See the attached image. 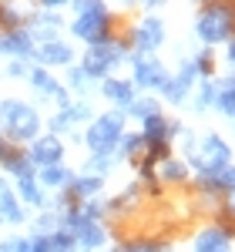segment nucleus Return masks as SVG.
Returning <instances> with one entry per match:
<instances>
[{"label":"nucleus","mask_w":235,"mask_h":252,"mask_svg":"<svg viewBox=\"0 0 235 252\" xmlns=\"http://www.w3.org/2000/svg\"><path fill=\"white\" fill-rule=\"evenodd\" d=\"M118 61H121V51H118V47H111V44H94V47L88 51L84 71L94 78V74H104L108 67H115Z\"/></svg>","instance_id":"5"},{"label":"nucleus","mask_w":235,"mask_h":252,"mask_svg":"<svg viewBox=\"0 0 235 252\" xmlns=\"http://www.w3.org/2000/svg\"><path fill=\"white\" fill-rule=\"evenodd\" d=\"M151 161H165L168 158V141H158V145H151Z\"/></svg>","instance_id":"23"},{"label":"nucleus","mask_w":235,"mask_h":252,"mask_svg":"<svg viewBox=\"0 0 235 252\" xmlns=\"http://www.w3.org/2000/svg\"><path fill=\"white\" fill-rule=\"evenodd\" d=\"M135 81L141 84V88H165V84H168L165 67L155 64V61H141V64H138V71H135Z\"/></svg>","instance_id":"6"},{"label":"nucleus","mask_w":235,"mask_h":252,"mask_svg":"<svg viewBox=\"0 0 235 252\" xmlns=\"http://www.w3.org/2000/svg\"><path fill=\"white\" fill-rule=\"evenodd\" d=\"M165 91H168V97H185V91H188V88H185V84H181V81H168V84H165Z\"/></svg>","instance_id":"22"},{"label":"nucleus","mask_w":235,"mask_h":252,"mask_svg":"<svg viewBox=\"0 0 235 252\" xmlns=\"http://www.w3.org/2000/svg\"><path fill=\"white\" fill-rule=\"evenodd\" d=\"M101 242H104V229L91 225V222H84V225H81V246L94 249V246H101Z\"/></svg>","instance_id":"14"},{"label":"nucleus","mask_w":235,"mask_h":252,"mask_svg":"<svg viewBox=\"0 0 235 252\" xmlns=\"http://www.w3.org/2000/svg\"><path fill=\"white\" fill-rule=\"evenodd\" d=\"M229 61L235 64V40H232V47H229Z\"/></svg>","instance_id":"32"},{"label":"nucleus","mask_w":235,"mask_h":252,"mask_svg":"<svg viewBox=\"0 0 235 252\" xmlns=\"http://www.w3.org/2000/svg\"><path fill=\"white\" fill-rule=\"evenodd\" d=\"M0 252H30V246H27V239H14V242H7Z\"/></svg>","instance_id":"24"},{"label":"nucleus","mask_w":235,"mask_h":252,"mask_svg":"<svg viewBox=\"0 0 235 252\" xmlns=\"http://www.w3.org/2000/svg\"><path fill=\"white\" fill-rule=\"evenodd\" d=\"M232 10H225V7H208L202 20H198V34L208 40V44H215V40L229 37V31H232Z\"/></svg>","instance_id":"3"},{"label":"nucleus","mask_w":235,"mask_h":252,"mask_svg":"<svg viewBox=\"0 0 235 252\" xmlns=\"http://www.w3.org/2000/svg\"><path fill=\"white\" fill-rule=\"evenodd\" d=\"M131 111H135V115H145V118H151V115H158L155 108H151V101H138L135 108H131Z\"/></svg>","instance_id":"26"},{"label":"nucleus","mask_w":235,"mask_h":252,"mask_svg":"<svg viewBox=\"0 0 235 252\" xmlns=\"http://www.w3.org/2000/svg\"><path fill=\"white\" fill-rule=\"evenodd\" d=\"M138 145H141V138H124V141H121V148H124V152H135Z\"/></svg>","instance_id":"30"},{"label":"nucleus","mask_w":235,"mask_h":252,"mask_svg":"<svg viewBox=\"0 0 235 252\" xmlns=\"http://www.w3.org/2000/svg\"><path fill=\"white\" fill-rule=\"evenodd\" d=\"M7 195L10 192H7V185H3V178H0V198H7Z\"/></svg>","instance_id":"31"},{"label":"nucleus","mask_w":235,"mask_h":252,"mask_svg":"<svg viewBox=\"0 0 235 252\" xmlns=\"http://www.w3.org/2000/svg\"><path fill=\"white\" fill-rule=\"evenodd\" d=\"M71 249H74V239L71 235H64V232L51 235V252H71Z\"/></svg>","instance_id":"18"},{"label":"nucleus","mask_w":235,"mask_h":252,"mask_svg":"<svg viewBox=\"0 0 235 252\" xmlns=\"http://www.w3.org/2000/svg\"><path fill=\"white\" fill-rule=\"evenodd\" d=\"M98 178H81V182H74V195H91V192H98Z\"/></svg>","instance_id":"20"},{"label":"nucleus","mask_w":235,"mask_h":252,"mask_svg":"<svg viewBox=\"0 0 235 252\" xmlns=\"http://www.w3.org/2000/svg\"><path fill=\"white\" fill-rule=\"evenodd\" d=\"M34 84H37V91H44V94H51V97H58L60 104L67 101V97H64V91L54 84V78H51V74H44V71H34Z\"/></svg>","instance_id":"13"},{"label":"nucleus","mask_w":235,"mask_h":252,"mask_svg":"<svg viewBox=\"0 0 235 252\" xmlns=\"http://www.w3.org/2000/svg\"><path fill=\"white\" fill-rule=\"evenodd\" d=\"M30 158H34L37 165H44V168L58 165L60 161V141L58 138H40L37 145H34V152H30Z\"/></svg>","instance_id":"7"},{"label":"nucleus","mask_w":235,"mask_h":252,"mask_svg":"<svg viewBox=\"0 0 235 252\" xmlns=\"http://www.w3.org/2000/svg\"><path fill=\"white\" fill-rule=\"evenodd\" d=\"M74 27V34L84 40H91V44H101V37L108 34V10L98 7V3H84L81 7V17L71 24Z\"/></svg>","instance_id":"1"},{"label":"nucleus","mask_w":235,"mask_h":252,"mask_svg":"<svg viewBox=\"0 0 235 252\" xmlns=\"http://www.w3.org/2000/svg\"><path fill=\"white\" fill-rule=\"evenodd\" d=\"M165 178H185V168L172 161V165H165Z\"/></svg>","instance_id":"27"},{"label":"nucleus","mask_w":235,"mask_h":252,"mask_svg":"<svg viewBox=\"0 0 235 252\" xmlns=\"http://www.w3.org/2000/svg\"><path fill=\"white\" fill-rule=\"evenodd\" d=\"M40 178H44V185H64L71 175L64 172L60 165H51V168H44V175H40Z\"/></svg>","instance_id":"16"},{"label":"nucleus","mask_w":235,"mask_h":252,"mask_svg":"<svg viewBox=\"0 0 235 252\" xmlns=\"http://www.w3.org/2000/svg\"><path fill=\"white\" fill-rule=\"evenodd\" d=\"M104 94L118 97L121 104H131V88H128V84H121V81H108V84H104Z\"/></svg>","instance_id":"15"},{"label":"nucleus","mask_w":235,"mask_h":252,"mask_svg":"<svg viewBox=\"0 0 235 252\" xmlns=\"http://www.w3.org/2000/svg\"><path fill=\"white\" fill-rule=\"evenodd\" d=\"M30 252H51V239H37V242H34V249Z\"/></svg>","instance_id":"29"},{"label":"nucleus","mask_w":235,"mask_h":252,"mask_svg":"<svg viewBox=\"0 0 235 252\" xmlns=\"http://www.w3.org/2000/svg\"><path fill=\"white\" fill-rule=\"evenodd\" d=\"M40 61H44V64H67V61H71V51H67L64 44H58V40H51V44L40 47Z\"/></svg>","instance_id":"12"},{"label":"nucleus","mask_w":235,"mask_h":252,"mask_svg":"<svg viewBox=\"0 0 235 252\" xmlns=\"http://www.w3.org/2000/svg\"><path fill=\"white\" fill-rule=\"evenodd\" d=\"M218 104H222V111H225V115H235V81L225 88V94L218 97Z\"/></svg>","instance_id":"19"},{"label":"nucleus","mask_w":235,"mask_h":252,"mask_svg":"<svg viewBox=\"0 0 235 252\" xmlns=\"http://www.w3.org/2000/svg\"><path fill=\"white\" fill-rule=\"evenodd\" d=\"M198 252H229V235L222 229H208L198 239Z\"/></svg>","instance_id":"8"},{"label":"nucleus","mask_w":235,"mask_h":252,"mask_svg":"<svg viewBox=\"0 0 235 252\" xmlns=\"http://www.w3.org/2000/svg\"><path fill=\"white\" fill-rule=\"evenodd\" d=\"M0 209H3V215H7L10 222H20V219H24V212H20V205L14 202V195H7V198H0Z\"/></svg>","instance_id":"17"},{"label":"nucleus","mask_w":235,"mask_h":252,"mask_svg":"<svg viewBox=\"0 0 235 252\" xmlns=\"http://www.w3.org/2000/svg\"><path fill=\"white\" fill-rule=\"evenodd\" d=\"M175 128L172 125H165L158 115H151V118H145V138L151 141V145H158V141H168V135H172Z\"/></svg>","instance_id":"9"},{"label":"nucleus","mask_w":235,"mask_h":252,"mask_svg":"<svg viewBox=\"0 0 235 252\" xmlns=\"http://www.w3.org/2000/svg\"><path fill=\"white\" fill-rule=\"evenodd\" d=\"M20 192H24V198H30V202H40V192L34 189L30 178H20Z\"/></svg>","instance_id":"21"},{"label":"nucleus","mask_w":235,"mask_h":252,"mask_svg":"<svg viewBox=\"0 0 235 252\" xmlns=\"http://www.w3.org/2000/svg\"><path fill=\"white\" fill-rule=\"evenodd\" d=\"M3 118H7V128H10V138H34L37 135V115L27 108V104H17V101H7L3 104Z\"/></svg>","instance_id":"2"},{"label":"nucleus","mask_w":235,"mask_h":252,"mask_svg":"<svg viewBox=\"0 0 235 252\" xmlns=\"http://www.w3.org/2000/svg\"><path fill=\"white\" fill-rule=\"evenodd\" d=\"M118 138H121V118H118V115H104L101 121H94V128H91L88 141H91V148H94V152L108 155Z\"/></svg>","instance_id":"4"},{"label":"nucleus","mask_w":235,"mask_h":252,"mask_svg":"<svg viewBox=\"0 0 235 252\" xmlns=\"http://www.w3.org/2000/svg\"><path fill=\"white\" fill-rule=\"evenodd\" d=\"M88 78H91V74H88L84 67H81V71H71V84H74V88H88Z\"/></svg>","instance_id":"25"},{"label":"nucleus","mask_w":235,"mask_h":252,"mask_svg":"<svg viewBox=\"0 0 235 252\" xmlns=\"http://www.w3.org/2000/svg\"><path fill=\"white\" fill-rule=\"evenodd\" d=\"M138 44H141V51H151L155 44H161V24L158 20H145L141 31H138Z\"/></svg>","instance_id":"10"},{"label":"nucleus","mask_w":235,"mask_h":252,"mask_svg":"<svg viewBox=\"0 0 235 252\" xmlns=\"http://www.w3.org/2000/svg\"><path fill=\"white\" fill-rule=\"evenodd\" d=\"M212 97H215V88H212V84H205V88H202V94H198V104L205 108V104H208Z\"/></svg>","instance_id":"28"},{"label":"nucleus","mask_w":235,"mask_h":252,"mask_svg":"<svg viewBox=\"0 0 235 252\" xmlns=\"http://www.w3.org/2000/svg\"><path fill=\"white\" fill-rule=\"evenodd\" d=\"M0 51L3 54H30V40H27V34L14 31V34L0 37Z\"/></svg>","instance_id":"11"}]
</instances>
